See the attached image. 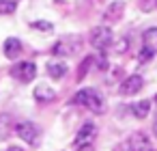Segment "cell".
<instances>
[{
	"label": "cell",
	"instance_id": "3",
	"mask_svg": "<svg viewBox=\"0 0 157 151\" xmlns=\"http://www.w3.org/2000/svg\"><path fill=\"white\" fill-rule=\"evenodd\" d=\"M15 134H17L26 145H33V147H37V142H39V138H41L39 127H37L35 123H30V121H20V123H15Z\"/></svg>",
	"mask_w": 157,
	"mask_h": 151
},
{
	"label": "cell",
	"instance_id": "21",
	"mask_svg": "<svg viewBox=\"0 0 157 151\" xmlns=\"http://www.w3.org/2000/svg\"><path fill=\"white\" fill-rule=\"evenodd\" d=\"M127 48H129V41H127V39H123V43H118V46H116V50H118V52H125Z\"/></svg>",
	"mask_w": 157,
	"mask_h": 151
},
{
	"label": "cell",
	"instance_id": "9",
	"mask_svg": "<svg viewBox=\"0 0 157 151\" xmlns=\"http://www.w3.org/2000/svg\"><path fill=\"white\" fill-rule=\"evenodd\" d=\"M78 50V43H71L69 39H60L56 46H54V54L56 56H69Z\"/></svg>",
	"mask_w": 157,
	"mask_h": 151
},
{
	"label": "cell",
	"instance_id": "8",
	"mask_svg": "<svg viewBox=\"0 0 157 151\" xmlns=\"http://www.w3.org/2000/svg\"><path fill=\"white\" fill-rule=\"evenodd\" d=\"M5 56L7 58H17L20 56V52H22V43H20V39H15V37H9L7 41H5Z\"/></svg>",
	"mask_w": 157,
	"mask_h": 151
},
{
	"label": "cell",
	"instance_id": "23",
	"mask_svg": "<svg viewBox=\"0 0 157 151\" xmlns=\"http://www.w3.org/2000/svg\"><path fill=\"white\" fill-rule=\"evenodd\" d=\"M7 151H24V149H22V147H9Z\"/></svg>",
	"mask_w": 157,
	"mask_h": 151
},
{
	"label": "cell",
	"instance_id": "18",
	"mask_svg": "<svg viewBox=\"0 0 157 151\" xmlns=\"http://www.w3.org/2000/svg\"><path fill=\"white\" fill-rule=\"evenodd\" d=\"M153 56H155V52L142 46V50H140V54H138V58H140V63H148V61H151Z\"/></svg>",
	"mask_w": 157,
	"mask_h": 151
},
{
	"label": "cell",
	"instance_id": "5",
	"mask_svg": "<svg viewBox=\"0 0 157 151\" xmlns=\"http://www.w3.org/2000/svg\"><path fill=\"white\" fill-rule=\"evenodd\" d=\"M95 138H97V127H95V123H84V125L80 127V132L75 134L73 145H75V147L93 145V142H95Z\"/></svg>",
	"mask_w": 157,
	"mask_h": 151
},
{
	"label": "cell",
	"instance_id": "7",
	"mask_svg": "<svg viewBox=\"0 0 157 151\" xmlns=\"http://www.w3.org/2000/svg\"><path fill=\"white\" fill-rule=\"evenodd\" d=\"M142 84H144L142 76H140V74H131V76H127V78L121 82V95H125V97L136 95V93H140Z\"/></svg>",
	"mask_w": 157,
	"mask_h": 151
},
{
	"label": "cell",
	"instance_id": "24",
	"mask_svg": "<svg viewBox=\"0 0 157 151\" xmlns=\"http://www.w3.org/2000/svg\"><path fill=\"white\" fill-rule=\"evenodd\" d=\"M153 134L157 136V119H155V123H153Z\"/></svg>",
	"mask_w": 157,
	"mask_h": 151
},
{
	"label": "cell",
	"instance_id": "12",
	"mask_svg": "<svg viewBox=\"0 0 157 151\" xmlns=\"http://www.w3.org/2000/svg\"><path fill=\"white\" fill-rule=\"evenodd\" d=\"M35 99H37V101H52V99H54V91H52L48 84H37V89H35Z\"/></svg>",
	"mask_w": 157,
	"mask_h": 151
},
{
	"label": "cell",
	"instance_id": "14",
	"mask_svg": "<svg viewBox=\"0 0 157 151\" xmlns=\"http://www.w3.org/2000/svg\"><path fill=\"white\" fill-rule=\"evenodd\" d=\"M123 9H125L123 2H114V5L103 13V20H105V22H110V20H118V15L123 13Z\"/></svg>",
	"mask_w": 157,
	"mask_h": 151
},
{
	"label": "cell",
	"instance_id": "11",
	"mask_svg": "<svg viewBox=\"0 0 157 151\" xmlns=\"http://www.w3.org/2000/svg\"><path fill=\"white\" fill-rule=\"evenodd\" d=\"M142 46L157 54V28H146L142 35Z\"/></svg>",
	"mask_w": 157,
	"mask_h": 151
},
{
	"label": "cell",
	"instance_id": "1",
	"mask_svg": "<svg viewBox=\"0 0 157 151\" xmlns=\"http://www.w3.org/2000/svg\"><path fill=\"white\" fill-rule=\"evenodd\" d=\"M75 104H80V106H84V108H88V110H93V112H103V97L95 91V89H82L78 95H75V99H73Z\"/></svg>",
	"mask_w": 157,
	"mask_h": 151
},
{
	"label": "cell",
	"instance_id": "22",
	"mask_svg": "<svg viewBox=\"0 0 157 151\" xmlns=\"http://www.w3.org/2000/svg\"><path fill=\"white\" fill-rule=\"evenodd\" d=\"M78 151H93V145H84V147H78Z\"/></svg>",
	"mask_w": 157,
	"mask_h": 151
},
{
	"label": "cell",
	"instance_id": "19",
	"mask_svg": "<svg viewBox=\"0 0 157 151\" xmlns=\"http://www.w3.org/2000/svg\"><path fill=\"white\" fill-rule=\"evenodd\" d=\"M140 7H142V11H153L155 7H157V0H140Z\"/></svg>",
	"mask_w": 157,
	"mask_h": 151
},
{
	"label": "cell",
	"instance_id": "13",
	"mask_svg": "<svg viewBox=\"0 0 157 151\" xmlns=\"http://www.w3.org/2000/svg\"><path fill=\"white\" fill-rule=\"evenodd\" d=\"M148 108H151V101L142 99V101H136V104L131 106V112H133V117H136V119H146Z\"/></svg>",
	"mask_w": 157,
	"mask_h": 151
},
{
	"label": "cell",
	"instance_id": "16",
	"mask_svg": "<svg viewBox=\"0 0 157 151\" xmlns=\"http://www.w3.org/2000/svg\"><path fill=\"white\" fill-rule=\"evenodd\" d=\"M15 0H0V13L2 15H11V13H15Z\"/></svg>",
	"mask_w": 157,
	"mask_h": 151
},
{
	"label": "cell",
	"instance_id": "4",
	"mask_svg": "<svg viewBox=\"0 0 157 151\" xmlns=\"http://www.w3.org/2000/svg\"><path fill=\"white\" fill-rule=\"evenodd\" d=\"M11 76L17 78L20 82H33L35 76H37V65H35V63H20V65H13Z\"/></svg>",
	"mask_w": 157,
	"mask_h": 151
},
{
	"label": "cell",
	"instance_id": "17",
	"mask_svg": "<svg viewBox=\"0 0 157 151\" xmlns=\"http://www.w3.org/2000/svg\"><path fill=\"white\" fill-rule=\"evenodd\" d=\"M90 65H93V58H90V56L82 61V65H80V71H78V80H84V76H86V69H90Z\"/></svg>",
	"mask_w": 157,
	"mask_h": 151
},
{
	"label": "cell",
	"instance_id": "15",
	"mask_svg": "<svg viewBox=\"0 0 157 151\" xmlns=\"http://www.w3.org/2000/svg\"><path fill=\"white\" fill-rule=\"evenodd\" d=\"M9 127H11V114L2 112V114H0V138L9 136Z\"/></svg>",
	"mask_w": 157,
	"mask_h": 151
},
{
	"label": "cell",
	"instance_id": "20",
	"mask_svg": "<svg viewBox=\"0 0 157 151\" xmlns=\"http://www.w3.org/2000/svg\"><path fill=\"white\" fill-rule=\"evenodd\" d=\"M33 28H37V30H43V33H50V30H52V24L41 20V22H35V24H33Z\"/></svg>",
	"mask_w": 157,
	"mask_h": 151
},
{
	"label": "cell",
	"instance_id": "2",
	"mask_svg": "<svg viewBox=\"0 0 157 151\" xmlns=\"http://www.w3.org/2000/svg\"><path fill=\"white\" fill-rule=\"evenodd\" d=\"M114 43V33H112V28H108V26H97V28H93L90 30V46L95 48V50H108L110 46Z\"/></svg>",
	"mask_w": 157,
	"mask_h": 151
},
{
	"label": "cell",
	"instance_id": "10",
	"mask_svg": "<svg viewBox=\"0 0 157 151\" xmlns=\"http://www.w3.org/2000/svg\"><path fill=\"white\" fill-rule=\"evenodd\" d=\"M48 74H50V78L60 80V78L67 74V65L60 63V61H50V63H48Z\"/></svg>",
	"mask_w": 157,
	"mask_h": 151
},
{
	"label": "cell",
	"instance_id": "6",
	"mask_svg": "<svg viewBox=\"0 0 157 151\" xmlns=\"http://www.w3.org/2000/svg\"><path fill=\"white\" fill-rule=\"evenodd\" d=\"M127 151H153V145L144 132H133L127 138Z\"/></svg>",
	"mask_w": 157,
	"mask_h": 151
}]
</instances>
